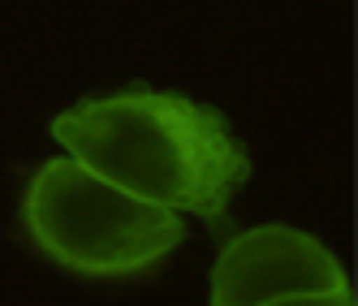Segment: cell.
<instances>
[{
	"label": "cell",
	"mask_w": 358,
	"mask_h": 306,
	"mask_svg": "<svg viewBox=\"0 0 358 306\" xmlns=\"http://www.w3.org/2000/svg\"><path fill=\"white\" fill-rule=\"evenodd\" d=\"M268 306H354L350 293H311V298H280Z\"/></svg>",
	"instance_id": "obj_4"
},
{
	"label": "cell",
	"mask_w": 358,
	"mask_h": 306,
	"mask_svg": "<svg viewBox=\"0 0 358 306\" xmlns=\"http://www.w3.org/2000/svg\"><path fill=\"white\" fill-rule=\"evenodd\" d=\"M311 293H350V280L320 238L289 224L242 228L212 268V306H268Z\"/></svg>",
	"instance_id": "obj_3"
},
{
	"label": "cell",
	"mask_w": 358,
	"mask_h": 306,
	"mask_svg": "<svg viewBox=\"0 0 358 306\" xmlns=\"http://www.w3.org/2000/svg\"><path fill=\"white\" fill-rule=\"evenodd\" d=\"M22 224L52 263L91 280L143 276L186 238L182 212L104 182L73 156L35 168L22 198Z\"/></svg>",
	"instance_id": "obj_2"
},
{
	"label": "cell",
	"mask_w": 358,
	"mask_h": 306,
	"mask_svg": "<svg viewBox=\"0 0 358 306\" xmlns=\"http://www.w3.org/2000/svg\"><path fill=\"white\" fill-rule=\"evenodd\" d=\"M52 138L104 182L216 228L229 224V203L250 177V156L229 121L173 91L83 99L52 121Z\"/></svg>",
	"instance_id": "obj_1"
}]
</instances>
